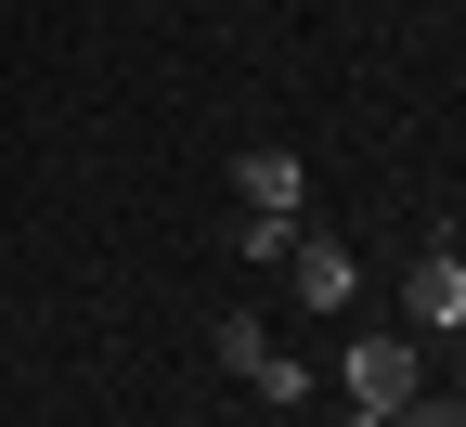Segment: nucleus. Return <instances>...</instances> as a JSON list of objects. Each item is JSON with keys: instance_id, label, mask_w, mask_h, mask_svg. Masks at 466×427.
Listing matches in <instances>:
<instances>
[{"instance_id": "nucleus-1", "label": "nucleus", "mask_w": 466, "mask_h": 427, "mask_svg": "<svg viewBox=\"0 0 466 427\" xmlns=\"http://www.w3.org/2000/svg\"><path fill=\"white\" fill-rule=\"evenodd\" d=\"M415 389H428V337H415V324H389V337H350V402H363V414H401Z\"/></svg>"}, {"instance_id": "nucleus-2", "label": "nucleus", "mask_w": 466, "mask_h": 427, "mask_svg": "<svg viewBox=\"0 0 466 427\" xmlns=\"http://www.w3.org/2000/svg\"><path fill=\"white\" fill-rule=\"evenodd\" d=\"M220 362H233V376H247V389H259L272 414L311 389V362H299V350H272V337H259V311H220Z\"/></svg>"}, {"instance_id": "nucleus-3", "label": "nucleus", "mask_w": 466, "mask_h": 427, "mask_svg": "<svg viewBox=\"0 0 466 427\" xmlns=\"http://www.w3.org/2000/svg\"><path fill=\"white\" fill-rule=\"evenodd\" d=\"M401 324L415 337H466V247H428L401 272Z\"/></svg>"}, {"instance_id": "nucleus-4", "label": "nucleus", "mask_w": 466, "mask_h": 427, "mask_svg": "<svg viewBox=\"0 0 466 427\" xmlns=\"http://www.w3.org/2000/svg\"><path fill=\"white\" fill-rule=\"evenodd\" d=\"M233 195H247V220H299L311 181H299V156H285V143H247V156H233Z\"/></svg>"}, {"instance_id": "nucleus-5", "label": "nucleus", "mask_w": 466, "mask_h": 427, "mask_svg": "<svg viewBox=\"0 0 466 427\" xmlns=\"http://www.w3.org/2000/svg\"><path fill=\"white\" fill-rule=\"evenodd\" d=\"M285 272H299V298H311V311H350V285H363L337 233H299V247H285Z\"/></svg>"}, {"instance_id": "nucleus-6", "label": "nucleus", "mask_w": 466, "mask_h": 427, "mask_svg": "<svg viewBox=\"0 0 466 427\" xmlns=\"http://www.w3.org/2000/svg\"><path fill=\"white\" fill-rule=\"evenodd\" d=\"M389 427H466V402H453V389H415V402L389 414Z\"/></svg>"}, {"instance_id": "nucleus-7", "label": "nucleus", "mask_w": 466, "mask_h": 427, "mask_svg": "<svg viewBox=\"0 0 466 427\" xmlns=\"http://www.w3.org/2000/svg\"><path fill=\"white\" fill-rule=\"evenodd\" d=\"M337 427H389V414H363V402H350V414H337Z\"/></svg>"}]
</instances>
